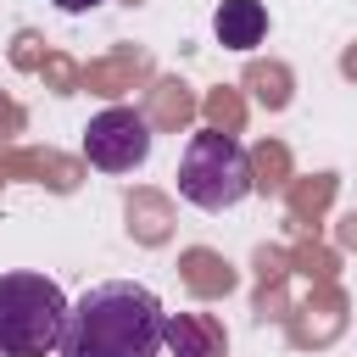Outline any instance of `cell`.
Listing matches in <instances>:
<instances>
[{"instance_id":"obj_7","label":"cell","mask_w":357,"mask_h":357,"mask_svg":"<svg viewBox=\"0 0 357 357\" xmlns=\"http://www.w3.org/2000/svg\"><path fill=\"white\" fill-rule=\"evenodd\" d=\"M61 11H89V6H100V0H56Z\"/></svg>"},{"instance_id":"obj_2","label":"cell","mask_w":357,"mask_h":357,"mask_svg":"<svg viewBox=\"0 0 357 357\" xmlns=\"http://www.w3.org/2000/svg\"><path fill=\"white\" fill-rule=\"evenodd\" d=\"M67 296L45 273H0V357H45L61 346Z\"/></svg>"},{"instance_id":"obj_4","label":"cell","mask_w":357,"mask_h":357,"mask_svg":"<svg viewBox=\"0 0 357 357\" xmlns=\"http://www.w3.org/2000/svg\"><path fill=\"white\" fill-rule=\"evenodd\" d=\"M84 156L100 173H134L151 156V123H145V112H134V106L95 112L89 128H84Z\"/></svg>"},{"instance_id":"obj_3","label":"cell","mask_w":357,"mask_h":357,"mask_svg":"<svg viewBox=\"0 0 357 357\" xmlns=\"http://www.w3.org/2000/svg\"><path fill=\"white\" fill-rule=\"evenodd\" d=\"M178 195L201 212H229L251 195V156L223 128H195L178 156Z\"/></svg>"},{"instance_id":"obj_5","label":"cell","mask_w":357,"mask_h":357,"mask_svg":"<svg viewBox=\"0 0 357 357\" xmlns=\"http://www.w3.org/2000/svg\"><path fill=\"white\" fill-rule=\"evenodd\" d=\"M212 33H218V45H229V50H251V45H262V33H268V11H262V0H223V6L212 11Z\"/></svg>"},{"instance_id":"obj_1","label":"cell","mask_w":357,"mask_h":357,"mask_svg":"<svg viewBox=\"0 0 357 357\" xmlns=\"http://www.w3.org/2000/svg\"><path fill=\"white\" fill-rule=\"evenodd\" d=\"M167 335L162 301L134 279L89 284L61 324V357H156Z\"/></svg>"},{"instance_id":"obj_6","label":"cell","mask_w":357,"mask_h":357,"mask_svg":"<svg viewBox=\"0 0 357 357\" xmlns=\"http://www.w3.org/2000/svg\"><path fill=\"white\" fill-rule=\"evenodd\" d=\"M162 346L173 357H218V329L201 312H167V335Z\"/></svg>"}]
</instances>
